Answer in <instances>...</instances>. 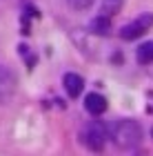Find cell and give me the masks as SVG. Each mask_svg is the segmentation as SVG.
<instances>
[{"label":"cell","mask_w":153,"mask_h":156,"mask_svg":"<svg viewBox=\"0 0 153 156\" xmlns=\"http://www.w3.org/2000/svg\"><path fill=\"white\" fill-rule=\"evenodd\" d=\"M138 62H142V65L153 62V40L140 45V49H138Z\"/></svg>","instance_id":"9c48e42d"},{"label":"cell","mask_w":153,"mask_h":156,"mask_svg":"<svg viewBox=\"0 0 153 156\" xmlns=\"http://www.w3.org/2000/svg\"><path fill=\"white\" fill-rule=\"evenodd\" d=\"M16 76H13L7 67L0 65V105L9 103L13 94H16Z\"/></svg>","instance_id":"277c9868"},{"label":"cell","mask_w":153,"mask_h":156,"mask_svg":"<svg viewBox=\"0 0 153 156\" xmlns=\"http://www.w3.org/2000/svg\"><path fill=\"white\" fill-rule=\"evenodd\" d=\"M69 5H71V9H75V11H85L93 5V0H69Z\"/></svg>","instance_id":"30bf717a"},{"label":"cell","mask_w":153,"mask_h":156,"mask_svg":"<svg viewBox=\"0 0 153 156\" xmlns=\"http://www.w3.org/2000/svg\"><path fill=\"white\" fill-rule=\"evenodd\" d=\"M80 138H82V143H85L91 152H100V150H104V145H107L109 129H107L104 123H100V120H91V123L82 129Z\"/></svg>","instance_id":"7a4b0ae2"},{"label":"cell","mask_w":153,"mask_h":156,"mask_svg":"<svg viewBox=\"0 0 153 156\" xmlns=\"http://www.w3.org/2000/svg\"><path fill=\"white\" fill-rule=\"evenodd\" d=\"M124 2H127V0H102V5H100V16L113 18L115 13L124 7Z\"/></svg>","instance_id":"52a82bcc"},{"label":"cell","mask_w":153,"mask_h":156,"mask_svg":"<svg viewBox=\"0 0 153 156\" xmlns=\"http://www.w3.org/2000/svg\"><path fill=\"white\" fill-rule=\"evenodd\" d=\"M109 138L120 150H133L142 143V127L133 118H122L113 123V127L109 129Z\"/></svg>","instance_id":"6da1fadb"},{"label":"cell","mask_w":153,"mask_h":156,"mask_svg":"<svg viewBox=\"0 0 153 156\" xmlns=\"http://www.w3.org/2000/svg\"><path fill=\"white\" fill-rule=\"evenodd\" d=\"M151 136H153V129H151Z\"/></svg>","instance_id":"8fae6325"},{"label":"cell","mask_w":153,"mask_h":156,"mask_svg":"<svg viewBox=\"0 0 153 156\" xmlns=\"http://www.w3.org/2000/svg\"><path fill=\"white\" fill-rule=\"evenodd\" d=\"M111 18H104V16H98L91 23V31L93 34H98V36H107V34L111 31V23H109Z\"/></svg>","instance_id":"ba28073f"},{"label":"cell","mask_w":153,"mask_h":156,"mask_svg":"<svg viewBox=\"0 0 153 156\" xmlns=\"http://www.w3.org/2000/svg\"><path fill=\"white\" fill-rule=\"evenodd\" d=\"M62 85H65V91H67V94L71 96V98L80 96V94H82V89H85V80H82V76L73 74V72L65 74V78H62Z\"/></svg>","instance_id":"8992f818"},{"label":"cell","mask_w":153,"mask_h":156,"mask_svg":"<svg viewBox=\"0 0 153 156\" xmlns=\"http://www.w3.org/2000/svg\"><path fill=\"white\" fill-rule=\"evenodd\" d=\"M151 27H153V13H142V16L135 18L133 23H129V25L122 27V29H120V38L135 40V38H140L142 34H147Z\"/></svg>","instance_id":"3957f363"},{"label":"cell","mask_w":153,"mask_h":156,"mask_svg":"<svg viewBox=\"0 0 153 156\" xmlns=\"http://www.w3.org/2000/svg\"><path fill=\"white\" fill-rule=\"evenodd\" d=\"M107 107H109V103H107V98H104L102 94H98V91L87 94V98H85V109H87L91 116L104 114V112H107Z\"/></svg>","instance_id":"5b68a950"}]
</instances>
